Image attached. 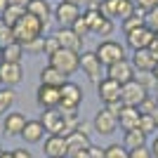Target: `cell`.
I'll list each match as a JSON object with an SVG mask.
<instances>
[{
  "mask_svg": "<svg viewBox=\"0 0 158 158\" xmlns=\"http://www.w3.org/2000/svg\"><path fill=\"white\" fill-rule=\"evenodd\" d=\"M12 31H14V43H19L21 47L24 45H28L31 40H35V38H43V31H45V26H43V21L40 19H35L33 14H24L17 24L12 26Z\"/></svg>",
  "mask_w": 158,
  "mask_h": 158,
  "instance_id": "6da1fadb",
  "label": "cell"
},
{
  "mask_svg": "<svg viewBox=\"0 0 158 158\" xmlns=\"http://www.w3.org/2000/svg\"><path fill=\"white\" fill-rule=\"evenodd\" d=\"M50 66H54L59 73H64L66 78L73 76V73L80 69V52H71V50H57V52L50 57Z\"/></svg>",
  "mask_w": 158,
  "mask_h": 158,
  "instance_id": "7a4b0ae2",
  "label": "cell"
},
{
  "mask_svg": "<svg viewBox=\"0 0 158 158\" xmlns=\"http://www.w3.org/2000/svg\"><path fill=\"white\" fill-rule=\"evenodd\" d=\"M99 12L111 21H113V17H120V21H125L127 17H132L137 12V7H135V0H102Z\"/></svg>",
  "mask_w": 158,
  "mask_h": 158,
  "instance_id": "3957f363",
  "label": "cell"
},
{
  "mask_svg": "<svg viewBox=\"0 0 158 158\" xmlns=\"http://www.w3.org/2000/svg\"><path fill=\"white\" fill-rule=\"evenodd\" d=\"M94 52H97L99 61L104 64V69H106V66H111V64H116V61L127 59V57H125V47L120 45V43H116V40H102Z\"/></svg>",
  "mask_w": 158,
  "mask_h": 158,
  "instance_id": "277c9868",
  "label": "cell"
},
{
  "mask_svg": "<svg viewBox=\"0 0 158 158\" xmlns=\"http://www.w3.org/2000/svg\"><path fill=\"white\" fill-rule=\"evenodd\" d=\"M83 19L87 21L90 33H94V35H111L113 33V21L106 19L97 7H87L85 12H83Z\"/></svg>",
  "mask_w": 158,
  "mask_h": 158,
  "instance_id": "5b68a950",
  "label": "cell"
},
{
  "mask_svg": "<svg viewBox=\"0 0 158 158\" xmlns=\"http://www.w3.org/2000/svg\"><path fill=\"white\" fill-rule=\"evenodd\" d=\"M149 94L151 92H149L146 87H142L137 80H130V83H125V85H120V102H123L125 106H137L139 109V104H142Z\"/></svg>",
  "mask_w": 158,
  "mask_h": 158,
  "instance_id": "8992f818",
  "label": "cell"
},
{
  "mask_svg": "<svg viewBox=\"0 0 158 158\" xmlns=\"http://www.w3.org/2000/svg\"><path fill=\"white\" fill-rule=\"evenodd\" d=\"M135 76H137V71L130 64V59H123V61H116V64L106 66V78L116 80L118 85H125V83L135 80Z\"/></svg>",
  "mask_w": 158,
  "mask_h": 158,
  "instance_id": "52a82bcc",
  "label": "cell"
},
{
  "mask_svg": "<svg viewBox=\"0 0 158 158\" xmlns=\"http://www.w3.org/2000/svg\"><path fill=\"white\" fill-rule=\"evenodd\" d=\"M54 19H57V24H59V28H71L73 24H76V19L80 17V7L78 5H71V2H64L61 0L59 5L54 7Z\"/></svg>",
  "mask_w": 158,
  "mask_h": 158,
  "instance_id": "ba28073f",
  "label": "cell"
},
{
  "mask_svg": "<svg viewBox=\"0 0 158 158\" xmlns=\"http://www.w3.org/2000/svg\"><path fill=\"white\" fill-rule=\"evenodd\" d=\"M61 92V104L59 109H71V111H78L80 102H83V90H80V85H76V83H69L66 80L64 85L59 87Z\"/></svg>",
  "mask_w": 158,
  "mask_h": 158,
  "instance_id": "9c48e42d",
  "label": "cell"
},
{
  "mask_svg": "<svg viewBox=\"0 0 158 158\" xmlns=\"http://www.w3.org/2000/svg\"><path fill=\"white\" fill-rule=\"evenodd\" d=\"M35 102L43 111H50V109H59L61 104V92L59 87H50V85H40L38 92H35Z\"/></svg>",
  "mask_w": 158,
  "mask_h": 158,
  "instance_id": "30bf717a",
  "label": "cell"
},
{
  "mask_svg": "<svg viewBox=\"0 0 158 158\" xmlns=\"http://www.w3.org/2000/svg\"><path fill=\"white\" fill-rule=\"evenodd\" d=\"M80 69H83V73H87V78L92 80V83H99V80H102L104 64L99 61L97 52H83L80 54Z\"/></svg>",
  "mask_w": 158,
  "mask_h": 158,
  "instance_id": "8fae6325",
  "label": "cell"
},
{
  "mask_svg": "<svg viewBox=\"0 0 158 158\" xmlns=\"http://www.w3.org/2000/svg\"><path fill=\"white\" fill-rule=\"evenodd\" d=\"M153 38H156V33H153L149 26H139V28H135V31L125 33V40H127V45L132 47V52H137V50H146V47L151 45Z\"/></svg>",
  "mask_w": 158,
  "mask_h": 158,
  "instance_id": "7c38bea8",
  "label": "cell"
},
{
  "mask_svg": "<svg viewBox=\"0 0 158 158\" xmlns=\"http://www.w3.org/2000/svg\"><path fill=\"white\" fill-rule=\"evenodd\" d=\"M40 123H43V127H45L47 135H59V137H64V116H61L59 109L43 111Z\"/></svg>",
  "mask_w": 158,
  "mask_h": 158,
  "instance_id": "4fadbf2b",
  "label": "cell"
},
{
  "mask_svg": "<svg viewBox=\"0 0 158 158\" xmlns=\"http://www.w3.org/2000/svg\"><path fill=\"white\" fill-rule=\"evenodd\" d=\"M47 158H69V146H66V137L59 135H47L45 146H43Z\"/></svg>",
  "mask_w": 158,
  "mask_h": 158,
  "instance_id": "5bb4252c",
  "label": "cell"
},
{
  "mask_svg": "<svg viewBox=\"0 0 158 158\" xmlns=\"http://www.w3.org/2000/svg\"><path fill=\"white\" fill-rule=\"evenodd\" d=\"M92 127L99 135H113V132L118 130V118H116L113 113H109L106 109H99L94 120H92Z\"/></svg>",
  "mask_w": 158,
  "mask_h": 158,
  "instance_id": "9a60e30c",
  "label": "cell"
},
{
  "mask_svg": "<svg viewBox=\"0 0 158 158\" xmlns=\"http://www.w3.org/2000/svg\"><path fill=\"white\" fill-rule=\"evenodd\" d=\"M0 80H2V87H14L24 80V71H21V64H10V61H2L0 64Z\"/></svg>",
  "mask_w": 158,
  "mask_h": 158,
  "instance_id": "2e32d148",
  "label": "cell"
},
{
  "mask_svg": "<svg viewBox=\"0 0 158 158\" xmlns=\"http://www.w3.org/2000/svg\"><path fill=\"white\" fill-rule=\"evenodd\" d=\"M97 94H99V99L104 102V106L111 104V102H118L120 99V85L111 78H102L97 83Z\"/></svg>",
  "mask_w": 158,
  "mask_h": 158,
  "instance_id": "e0dca14e",
  "label": "cell"
},
{
  "mask_svg": "<svg viewBox=\"0 0 158 158\" xmlns=\"http://www.w3.org/2000/svg\"><path fill=\"white\" fill-rule=\"evenodd\" d=\"M54 38L59 43L61 50H71V52H80V47H83V38L76 35L73 28H59V31L54 33Z\"/></svg>",
  "mask_w": 158,
  "mask_h": 158,
  "instance_id": "ac0fdd59",
  "label": "cell"
},
{
  "mask_svg": "<svg viewBox=\"0 0 158 158\" xmlns=\"http://www.w3.org/2000/svg\"><path fill=\"white\" fill-rule=\"evenodd\" d=\"M26 12L33 14L35 19H40L43 26H47L50 19H52V14H54V10H52V5H50V0H31L26 5Z\"/></svg>",
  "mask_w": 158,
  "mask_h": 158,
  "instance_id": "d6986e66",
  "label": "cell"
},
{
  "mask_svg": "<svg viewBox=\"0 0 158 158\" xmlns=\"http://www.w3.org/2000/svg\"><path fill=\"white\" fill-rule=\"evenodd\" d=\"M2 127H5L7 135H17V137H21V132H24V127H26V116L19 111H10L5 116V120H2Z\"/></svg>",
  "mask_w": 158,
  "mask_h": 158,
  "instance_id": "ffe728a7",
  "label": "cell"
},
{
  "mask_svg": "<svg viewBox=\"0 0 158 158\" xmlns=\"http://www.w3.org/2000/svg\"><path fill=\"white\" fill-rule=\"evenodd\" d=\"M130 64L135 66V71H137V73H151L153 66H156V59L151 57L149 50H137V52L132 54Z\"/></svg>",
  "mask_w": 158,
  "mask_h": 158,
  "instance_id": "44dd1931",
  "label": "cell"
},
{
  "mask_svg": "<svg viewBox=\"0 0 158 158\" xmlns=\"http://www.w3.org/2000/svg\"><path fill=\"white\" fill-rule=\"evenodd\" d=\"M43 137H45L43 123H40V120H26V127L21 132V139H24L26 144H38V142H43Z\"/></svg>",
  "mask_w": 158,
  "mask_h": 158,
  "instance_id": "7402d4cb",
  "label": "cell"
},
{
  "mask_svg": "<svg viewBox=\"0 0 158 158\" xmlns=\"http://www.w3.org/2000/svg\"><path fill=\"white\" fill-rule=\"evenodd\" d=\"M139 109L137 106H125L123 111H120V116H118V125L123 127V130H135V127L139 125Z\"/></svg>",
  "mask_w": 158,
  "mask_h": 158,
  "instance_id": "603a6c76",
  "label": "cell"
},
{
  "mask_svg": "<svg viewBox=\"0 0 158 158\" xmlns=\"http://www.w3.org/2000/svg\"><path fill=\"white\" fill-rule=\"evenodd\" d=\"M66 146H69V153H76V151H83V149H90L92 142H90V135L76 130L66 137Z\"/></svg>",
  "mask_w": 158,
  "mask_h": 158,
  "instance_id": "cb8c5ba5",
  "label": "cell"
},
{
  "mask_svg": "<svg viewBox=\"0 0 158 158\" xmlns=\"http://www.w3.org/2000/svg\"><path fill=\"white\" fill-rule=\"evenodd\" d=\"M66 83V76L59 73L54 66L47 64L43 71H40V85H50V87H61Z\"/></svg>",
  "mask_w": 158,
  "mask_h": 158,
  "instance_id": "d4e9b609",
  "label": "cell"
},
{
  "mask_svg": "<svg viewBox=\"0 0 158 158\" xmlns=\"http://www.w3.org/2000/svg\"><path fill=\"white\" fill-rule=\"evenodd\" d=\"M123 146H125L127 151H132V149H139V146H146V135L139 127H135V130H127L125 137H123Z\"/></svg>",
  "mask_w": 158,
  "mask_h": 158,
  "instance_id": "484cf974",
  "label": "cell"
},
{
  "mask_svg": "<svg viewBox=\"0 0 158 158\" xmlns=\"http://www.w3.org/2000/svg\"><path fill=\"white\" fill-rule=\"evenodd\" d=\"M24 47L19 43H10V45L2 47V61H10V64H21V57H24Z\"/></svg>",
  "mask_w": 158,
  "mask_h": 158,
  "instance_id": "4316f807",
  "label": "cell"
},
{
  "mask_svg": "<svg viewBox=\"0 0 158 158\" xmlns=\"http://www.w3.org/2000/svg\"><path fill=\"white\" fill-rule=\"evenodd\" d=\"M14 102H17V94L12 87H0V116H7Z\"/></svg>",
  "mask_w": 158,
  "mask_h": 158,
  "instance_id": "83f0119b",
  "label": "cell"
},
{
  "mask_svg": "<svg viewBox=\"0 0 158 158\" xmlns=\"http://www.w3.org/2000/svg\"><path fill=\"white\" fill-rule=\"evenodd\" d=\"M24 14H26V10H24V7H17V5H7L5 10H2V14H0V19L5 21L7 26H14V24H17V21H19L21 17H24Z\"/></svg>",
  "mask_w": 158,
  "mask_h": 158,
  "instance_id": "f1b7e54d",
  "label": "cell"
},
{
  "mask_svg": "<svg viewBox=\"0 0 158 158\" xmlns=\"http://www.w3.org/2000/svg\"><path fill=\"white\" fill-rule=\"evenodd\" d=\"M139 26H146V17L142 12H135L132 17H127V19L123 21V31H125V33L135 31V28H139Z\"/></svg>",
  "mask_w": 158,
  "mask_h": 158,
  "instance_id": "f546056e",
  "label": "cell"
},
{
  "mask_svg": "<svg viewBox=\"0 0 158 158\" xmlns=\"http://www.w3.org/2000/svg\"><path fill=\"white\" fill-rule=\"evenodd\" d=\"M137 127L144 132L146 137L153 135V132H156V120H153V116H151V113H142V116H139V125Z\"/></svg>",
  "mask_w": 158,
  "mask_h": 158,
  "instance_id": "4dcf8cb0",
  "label": "cell"
},
{
  "mask_svg": "<svg viewBox=\"0 0 158 158\" xmlns=\"http://www.w3.org/2000/svg\"><path fill=\"white\" fill-rule=\"evenodd\" d=\"M104 158H130V151L123 144H109L104 149Z\"/></svg>",
  "mask_w": 158,
  "mask_h": 158,
  "instance_id": "1f68e13d",
  "label": "cell"
},
{
  "mask_svg": "<svg viewBox=\"0 0 158 158\" xmlns=\"http://www.w3.org/2000/svg\"><path fill=\"white\" fill-rule=\"evenodd\" d=\"M10 43H14V31H12V26H7L5 21L0 19V47L10 45Z\"/></svg>",
  "mask_w": 158,
  "mask_h": 158,
  "instance_id": "d6a6232c",
  "label": "cell"
},
{
  "mask_svg": "<svg viewBox=\"0 0 158 158\" xmlns=\"http://www.w3.org/2000/svg\"><path fill=\"white\" fill-rule=\"evenodd\" d=\"M24 52H28V54H43V52H45V38L31 40L28 45H24Z\"/></svg>",
  "mask_w": 158,
  "mask_h": 158,
  "instance_id": "836d02e7",
  "label": "cell"
},
{
  "mask_svg": "<svg viewBox=\"0 0 158 158\" xmlns=\"http://www.w3.org/2000/svg\"><path fill=\"white\" fill-rule=\"evenodd\" d=\"M135 80H137L142 87H146V90H151V87L158 85V80L153 78V73H137V76H135Z\"/></svg>",
  "mask_w": 158,
  "mask_h": 158,
  "instance_id": "e575fe53",
  "label": "cell"
},
{
  "mask_svg": "<svg viewBox=\"0 0 158 158\" xmlns=\"http://www.w3.org/2000/svg\"><path fill=\"white\" fill-rule=\"evenodd\" d=\"M135 7H137V12L149 14L151 10H156V7H158V0H135Z\"/></svg>",
  "mask_w": 158,
  "mask_h": 158,
  "instance_id": "d590c367",
  "label": "cell"
},
{
  "mask_svg": "<svg viewBox=\"0 0 158 158\" xmlns=\"http://www.w3.org/2000/svg\"><path fill=\"white\" fill-rule=\"evenodd\" d=\"M156 109H158V102H156V97H153V94H149V97L139 104V113H153Z\"/></svg>",
  "mask_w": 158,
  "mask_h": 158,
  "instance_id": "8d00e7d4",
  "label": "cell"
},
{
  "mask_svg": "<svg viewBox=\"0 0 158 158\" xmlns=\"http://www.w3.org/2000/svg\"><path fill=\"white\" fill-rule=\"evenodd\" d=\"M73 31H76V35H80V38H83V35H87V33H90V26H87V21L83 19V14H80L78 19H76V24H73Z\"/></svg>",
  "mask_w": 158,
  "mask_h": 158,
  "instance_id": "74e56055",
  "label": "cell"
},
{
  "mask_svg": "<svg viewBox=\"0 0 158 158\" xmlns=\"http://www.w3.org/2000/svg\"><path fill=\"white\" fill-rule=\"evenodd\" d=\"M59 50V43H57V38L54 35H50V38H45V52L43 54H47V57H52L54 52Z\"/></svg>",
  "mask_w": 158,
  "mask_h": 158,
  "instance_id": "f35d334b",
  "label": "cell"
},
{
  "mask_svg": "<svg viewBox=\"0 0 158 158\" xmlns=\"http://www.w3.org/2000/svg\"><path fill=\"white\" fill-rule=\"evenodd\" d=\"M130 158H153V153L149 146H139V149H132L130 151Z\"/></svg>",
  "mask_w": 158,
  "mask_h": 158,
  "instance_id": "ab89813d",
  "label": "cell"
},
{
  "mask_svg": "<svg viewBox=\"0 0 158 158\" xmlns=\"http://www.w3.org/2000/svg\"><path fill=\"white\" fill-rule=\"evenodd\" d=\"M146 26L151 28L153 33L158 31V7H156V10H151V12L146 14Z\"/></svg>",
  "mask_w": 158,
  "mask_h": 158,
  "instance_id": "60d3db41",
  "label": "cell"
},
{
  "mask_svg": "<svg viewBox=\"0 0 158 158\" xmlns=\"http://www.w3.org/2000/svg\"><path fill=\"white\" fill-rule=\"evenodd\" d=\"M104 109H106V111H109V113H113L116 118H118V116H120V111L125 109V104H123V102H120V99H118V102H111V104H106Z\"/></svg>",
  "mask_w": 158,
  "mask_h": 158,
  "instance_id": "b9f144b4",
  "label": "cell"
},
{
  "mask_svg": "<svg viewBox=\"0 0 158 158\" xmlns=\"http://www.w3.org/2000/svg\"><path fill=\"white\" fill-rule=\"evenodd\" d=\"M12 158H33L28 149H14L12 151Z\"/></svg>",
  "mask_w": 158,
  "mask_h": 158,
  "instance_id": "7bdbcfd3",
  "label": "cell"
},
{
  "mask_svg": "<svg viewBox=\"0 0 158 158\" xmlns=\"http://www.w3.org/2000/svg\"><path fill=\"white\" fill-rule=\"evenodd\" d=\"M146 50H149V52H151V57L158 61V38H153V40H151V45L146 47Z\"/></svg>",
  "mask_w": 158,
  "mask_h": 158,
  "instance_id": "ee69618b",
  "label": "cell"
},
{
  "mask_svg": "<svg viewBox=\"0 0 158 158\" xmlns=\"http://www.w3.org/2000/svg\"><path fill=\"white\" fill-rule=\"evenodd\" d=\"M69 158H90V151L83 149V151H76V153H69Z\"/></svg>",
  "mask_w": 158,
  "mask_h": 158,
  "instance_id": "f6af8a7d",
  "label": "cell"
},
{
  "mask_svg": "<svg viewBox=\"0 0 158 158\" xmlns=\"http://www.w3.org/2000/svg\"><path fill=\"white\" fill-rule=\"evenodd\" d=\"M149 149H151L153 158H158V135H156V137H153V142H151V146H149Z\"/></svg>",
  "mask_w": 158,
  "mask_h": 158,
  "instance_id": "bcb514c9",
  "label": "cell"
},
{
  "mask_svg": "<svg viewBox=\"0 0 158 158\" xmlns=\"http://www.w3.org/2000/svg\"><path fill=\"white\" fill-rule=\"evenodd\" d=\"M7 2H10V5H17V7H24V10H26V5L31 2V0H7Z\"/></svg>",
  "mask_w": 158,
  "mask_h": 158,
  "instance_id": "7dc6e473",
  "label": "cell"
},
{
  "mask_svg": "<svg viewBox=\"0 0 158 158\" xmlns=\"http://www.w3.org/2000/svg\"><path fill=\"white\" fill-rule=\"evenodd\" d=\"M64 2H71V5H78V7H80L83 2H87V0H64Z\"/></svg>",
  "mask_w": 158,
  "mask_h": 158,
  "instance_id": "c3c4849f",
  "label": "cell"
},
{
  "mask_svg": "<svg viewBox=\"0 0 158 158\" xmlns=\"http://www.w3.org/2000/svg\"><path fill=\"white\" fill-rule=\"evenodd\" d=\"M7 5H10V2H7V0H0V14H2V10H5Z\"/></svg>",
  "mask_w": 158,
  "mask_h": 158,
  "instance_id": "681fc988",
  "label": "cell"
},
{
  "mask_svg": "<svg viewBox=\"0 0 158 158\" xmlns=\"http://www.w3.org/2000/svg\"><path fill=\"white\" fill-rule=\"evenodd\" d=\"M151 73H153V78L158 80V61H156V66H153V71H151Z\"/></svg>",
  "mask_w": 158,
  "mask_h": 158,
  "instance_id": "f907efd6",
  "label": "cell"
},
{
  "mask_svg": "<svg viewBox=\"0 0 158 158\" xmlns=\"http://www.w3.org/2000/svg\"><path fill=\"white\" fill-rule=\"evenodd\" d=\"M151 116H153V120H156V130H158V109H156V111L151 113Z\"/></svg>",
  "mask_w": 158,
  "mask_h": 158,
  "instance_id": "816d5d0a",
  "label": "cell"
},
{
  "mask_svg": "<svg viewBox=\"0 0 158 158\" xmlns=\"http://www.w3.org/2000/svg\"><path fill=\"white\" fill-rule=\"evenodd\" d=\"M87 2H90V5H97V2H102V0H87Z\"/></svg>",
  "mask_w": 158,
  "mask_h": 158,
  "instance_id": "f5cc1de1",
  "label": "cell"
},
{
  "mask_svg": "<svg viewBox=\"0 0 158 158\" xmlns=\"http://www.w3.org/2000/svg\"><path fill=\"white\" fill-rule=\"evenodd\" d=\"M0 64H2V47H0Z\"/></svg>",
  "mask_w": 158,
  "mask_h": 158,
  "instance_id": "db71d44e",
  "label": "cell"
},
{
  "mask_svg": "<svg viewBox=\"0 0 158 158\" xmlns=\"http://www.w3.org/2000/svg\"><path fill=\"white\" fill-rule=\"evenodd\" d=\"M156 94H158V85H156Z\"/></svg>",
  "mask_w": 158,
  "mask_h": 158,
  "instance_id": "11a10c76",
  "label": "cell"
},
{
  "mask_svg": "<svg viewBox=\"0 0 158 158\" xmlns=\"http://www.w3.org/2000/svg\"><path fill=\"white\" fill-rule=\"evenodd\" d=\"M0 87H2V80H0Z\"/></svg>",
  "mask_w": 158,
  "mask_h": 158,
  "instance_id": "9f6ffc18",
  "label": "cell"
},
{
  "mask_svg": "<svg viewBox=\"0 0 158 158\" xmlns=\"http://www.w3.org/2000/svg\"><path fill=\"white\" fill-rule=\"evenodd\" d=\"M156 38H158V31H156Z\"/></svg>",
  "mask_w": 158,
  "mask_h": 158,
  "instance_id": "6f0895ef",
  "label": "cell"
}]
</instances>
